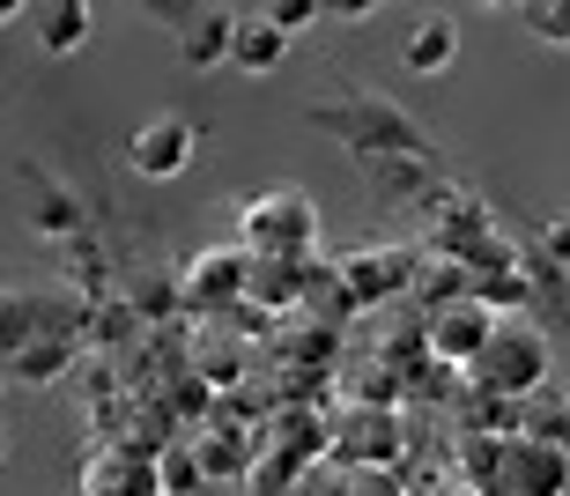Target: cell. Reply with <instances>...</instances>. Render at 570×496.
Here are the masks:
<instances>
[{
  "label": "cell",
  "instance_id": "1",
  "mask_svg": "<svg viewBox=\"0 0 570 496\" xmlns=\"http://www.w3.org/2000/svg\"><path fill=\"white\" fill-rule=\"evenodd\" d=\"M312 127H326L348 156H430V133L407 119V111H393L385 97H371V89H356V97H341V105H312Z\"/></svg>",
  "mask_w": 570,
  "mask_h": 496
},
{
  "label": "cell",
  "instance_id": "2",
  "mask_svg": "<svg viewBox=\"0 0 570 496\" xmlns=\"http://www.w3.org/2000/svg\"><path fill=\"white\" fill-rule=\"evenodd\" d=\"M549 364H556V341L527 311H511V319L489 326V341H482V356L466 364V378L489 386V393H533V386H549Z\"/></svg>",
  "mask_w": 570,
  "mask_h": 496
},
{
  "label": "cell",
  "instance_id": "3",
  "mask_svg": "<svg viewBox=\"0 0 570 496\" xmlns=\"http://www.w3.org/2000/svg\"><path fill=\"white\" fill-rule=\"evenodd\" d=\"M237 230H245V252H275V259H318V208L312 194H259L237 208Z\"/></svg>",
  "mask_w": 570,
  "mask_h": 496
},
{
  "label": "cell",
  "instance_id": "4",
  "mask_svg": "<svg viewBox=\"0 0 570 496\" xmlns=\"http://www.w3.org/2000/svg\"><path fill=\"white\" fill-rule=\"evenodd\" d=\"M415 267H423L415 245H356V252L341 259V267H326V275H334V289H341L348 311H379L385 297H407Z\"/></svg>",
  "mask_w": 570,
  "mask_h": 496
},
{
  "label": "cell",
  "instance_id": "5",
  "mask_svg": "<svg viewBox=\"0 0 570 496\" xmlns=\"http://www.w3.org/2000/svg\"><path fill=\"white\" fill-rule=\"evenodd\" d=\"M326 459H341V467H401V459H407V423H401V408L356 400V408L326 430Z\"/></svg>",
  "mask_w": 570,
  "mask_h": 496
},
{
  "label": "cell",
  "instance_id": "6",
  "mask_svg": "<svg viewBox=\"0 0 570 496\" xmlns=\"http://www.w3.org/2000/svg\"><path fill=\"white\" fill-rule=\"evenodd\" d=\"M489 326H497V311H489L474 289H460V297H438L423 311V341H430V356H444V364H474L482 356V341H489Z\"/></svg>",
  "mask_w": 570,
  "mask_h": 496
},
{
  "label": "cell",
  "instance_id": "7",
  "mask_svg": "<svg viewBox=\"0 0 570 496\" xmlns=\"http://www.w3.org/2000/svg\"><path fill=\"white\" fill-rule=\"evenodd\" d=\"M497 496H570V445H549V437H504V475H497Z\"/></svg>",
  "mask_w": 570,
  "mask_h": 496
},
{
  "label": "cell",
  "instance_id": "8",
  "mask_svg": "<svg viewBox=\"0 0 570 496\" xmlns=\"http://www.w3.org/2000/svg\"><path fill=\"white\" fill-rule=\"evenodd\" d=\"M193 149H200V127L193 119H178V111H156V119H141L127 141V163L141 178H178L193 163Z\"/></svg>",
  "mask_w": 570,
  "mask_h": 496
},
{
  "label": "cell",
  "instance_id": "9",
  "mask_svg": "<svg viewBox=\"0 0 570 496\" xmlns=\"http://www.w3.org/2000/svg\"><path fill=\"white\" fill-rule=\"evenodd\" d=\"M245 267H253V252H200L186 275H178V311L223 319V311L245 297Z\"/></svg>",
  "mask_w": 570,
  "mask_h": 496
},
{
  "label": "cell",
  "instance_id": "10",
  "mask_svg": "<svg viewBox=\"0 0 570 496\" xmlns=\"http://www.w3.org/2000/svg\"><path fill=\"white\" fill-rule=\"evenodd\" d=\"M22 194H30V208H22V222H30V230H38V238H75V230H82V194H75V186H60V178L45 171V163H22Z\"/></svg>",
  "mask_w": 570,
  "mask_h": 496
},
{
  "label": "cell",
  "instance_id": "11",
  "mask_svg": "<svg viewBox=\"0 0 570 496\" xmlns=\"http://www.w3.org/2000/svg\"><path fill=\"white\" fill-rule=\"evenodd\" d=\"M22 16H30V30H38V52H52V60H75V52L89 44V30H97L89 0H30Z\"/></svg>",
  "mask_w": 570,
  "mask_h": 496
},
{
  "label": "cell",
  "instance_id": "12",
  "mask_svg": "<svg viewBox=\"0 0 570 496\" xmlns=\"http://www.w3.org/2000/svg\"><path fill=\"white\" fill-rule=\"evenodd\" d=\"M75 364H82V341H67V334H22L16 356H8V370L22 386H60Z\"/></svg>",
  "mask_w": 570,
  "mask_h": 496
},
{
  "label": "cell",
  "instance_id": "13",
  "mask_svg": "<svg viewBox=\"0 0 570 496\" xmlns=\"http://www.w3.org/2000/svg\"><path fill=\"white\" fill-rule=\"evenodd\" d=\"M289 60V30H275L267 16H237V30H230V60L223 67H237V75H275V67Z\"/></svg>",
  "mask_w": 570,
  "mask_h": 496
},
{
  "label": "cell",
  "instance_id": "14",
  "mask_svg": "<svg viewBox=\"0 0 570 496\" xmlns=\"http://www.w3.org/2000/svg\"><path fill=\"white\" fill-rule=\"evenodd\" d=\"M230 30H237V8H193V22L178 30V60L193 75H208V67L230 60Z\"/></svg>",
  "mask_w": 570,
  "mask_h": 496
},
{
  "label": "cell",
  "instance_id": "15",
  "mask_svg": "<svg viewBox=\"0 0 570 496\" xmlns=\"http://www.w3.org/2000/svg\"><path fill=\"white\" fill-rule=\"evenodd\" d=\"M89 496H164L156 489V467H148V453H97V467H89Z\"/></svg>",
  "mask_w": 570,
  "mask_h": 496
},
{
  "label": "cell",
  "instance_id": "16",
  "mask_svg": "<svg viewBox=\"0 0 570 496\" xmlns=\"http://www.w3.org/2000/svg\"><path fill=\"white\" fill-rule=\"evenodd\" d=\"M452 60H460V30H452L444 16H423L401 38V67H407V75H444Z\"/></svg>",
  "mask_w": 570,
  "mask_h": 496
},
{
  "label": "cell",
  "instance_id": "17",
  "mask_svg": "<svg viewBox=\"0 0 570 496\" xmlns=\"http://www.w3.org/2000/svg\"><path fill=\"white\" fill-rule=\"evenodd\" d=\"M296 475H304V459H289L282 445H259L253 437V459H245V496H296Z\"/></svg>",
  "mask_w": 570,
  "mask_h": 496
},
{
  "label": "cell",
  "instance_id": "18",
  "mask_svg": "<svg viewBox=\"0 0 570 496\" xmlns=\"http://www.w3.org/2000/svg\"><path fill=\"white\" fill-rule=\"evenodd\" d=\"M519 437H549V445H570V400L556 386L519 393Z\"/></svg>",
  "mask_w": 570,
  "mask_h": 496
},
{
  "label": "cell",
  "instance_id": "19",
  "mask_svg": "<svg viewBox=\"0 0 570 496\" xmlns=\"http://www.w3.org/2000/svg\"><path fill=\"white\" fill-rule=\"evenodd\" d=\"M148 467H156V489H164V496H193L200 482H208V467H200V453H193V445H156V453H148Z\"/></svg>",
  "mask_w": 570,
  "mask_h": 496
},
{
  "label": "cell",
  "instance_id": "20",
  "mask_svg": "<svg viewBox=\"0 0 570 496\" xmlns=\"http://www.w3.org/2000/svg\"><path fill=\"white\" fill-rule=\"evenodd\" d=\"M326 496H415L401 482V467H341L326 475Z\"/></svg>",
  "mask_w": 570,
  "mask_h": 496
},
{
  "label": "cell",
  "instance_id": "21",
  "mask_svg": "<svg viewBox=\"0 0 570 496\" xmlns=\"http://www.w3.org/2000/svg\"><path fill=\"white\" fill-rule=\"evenodd\" d=\"M511 8L541 44H570V0H511Z\"/></svg>",
  "mask_w": 570,
  "mask_h": 496
},
{
  "label": "cell",
  "instance_id": "22",
  "mask_svg": "<svg viewBox=\"0 0 570 496\" xmlns=\"http://www.w3.org/2000/svg\"><path fill=\"white\" fill-rule=\"evenodd\" d=\"M60 245H67V281L97 297V289H105V245L82 238V230H75V238H60Z\"/></svg>",
  "mask_w": 570,
  "mask_h": 496
},
{
  "label": "cell",
  "instance_id": "23",
  "mask_svg": "<svg viewBox=\"0 0 570 496\" xmlns=\"http://www.w3.org/2000/svg\"><path fill=\"white\" fill-rule=\"evenodd\" d=\"M237 370H245V356H237L230 341H200V378H208L215 393H230V386H237Z\"/></svg>",
  "mask_w": 570,
  "mask_h": 496
},
{
  "label": "cell",
  "instance_id": "24",
  "mask_svg": "<svg viewBox=\"0 0 570 496\" xmlns=\"http://www.w3.org/2000/svg\"><path fill=\"white\" fill-rule=\"evenodd\" d=\"M259 16L275 22V30H289V38H296V30H312V22H318V0H267Z\"/></svg>",
  "mask_w": 570,
  "mask_h": 496
},
{
  "label": "cell",
  "instance_id": "25",
  "mask_svg": "<svg viewBox=\"0 0 570 496\" xmlns=\"http://www.w3.org/2000/svg\"><path fill=\"white\" fill-rule=\"evenodd\" d=\"M134 8H148V16L164 22V30H186V22H193V8H200V0H134Z\"/></svg>",
  "mask_w": 570,
  "mask_h": 496
},
{
  "label": "cell",
  "instance_id": "26",
  "mask_svg": "<svg viewBox=\"0 0 570 496\" xmlns=\"http://www.w3.org/2000/svg\"><path fill=\"white\" fill-rule=\"evenodd\" d=\"M385 0H318V16H334V22H371Z\"/></svg>",
  "mask_w": 570,
  "mask_h": 496
},
{
  "label": "cell",
  "instance_id": "27",
  "mask_svg": "<svg viewBox=\"0 0 570 496\" xmlns=\"http://www.w3.org/2000/svg\"><path fill=\"white\" fill-rule=\"evenodd\" d=\"M22 8H30V0H0V30H8V22H16Z\"/></svg>",
  "mask_w": 570,
  "mask_h": 496
},
{
  "label": "cell",
  "instance_id": "28",
  "mask_svg": "<svg viewBox=\"0 0 570 496\" xmlns=\"http://www.w3.org/2000/svg\"><path fill=\"white\" fill-rule=\"evenodd\" d=\"M430 496H482V489H466V482H444V489H430Z\"/></svg>",
  "mask_w": 570,
  "mask_h": 496
},
{
  "label": "cell",
  "instance_id": "29",
  "mask_svg": "<svg viewBox=\"0 0 570 496\" xmlns=\"http://www.w3.org/2000/svg\"><path fill=\"white\" fill-rule=\"evenodd\" d=\"M474 8H511V0H474Z\"/></svg>",
  "mask_w": 570,
  "mask_h": 496
},
{
  "label": "cell",
  "instance_id": "30",
  "mask_svg": "<svg viewBox=\"0 0 570 496\" xmlns=\"http://www.w3.org/2000/svg\"><path fill=\"white\" fill-rule=\"evenodd\" d=\"M0 459H8V430H0Z\"/></svg>",
  "mask_w": 570,
  "mask_h": 496
},
{
  "label": "cell",
  "instance_id": "31",
  "mask_svg": "<svg viewBox=\"0 0 570 496\" xmlns=\"http://www.w3.org/2000/svg\"><path fill=\"white\" fill-rule=\"evenodd\" d=\"M0 400H8V378H0Z\"/></svg>",
  "mask_w": 570,
  "mask_h": 496
}]
</instances>
